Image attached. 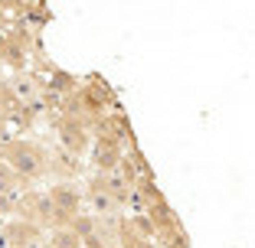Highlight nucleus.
Segmentation results:
<instances>
[{
  "label": "nucleus",
  "instance_id": "nucleus-1",
  "mask_svg": "<svg viewBox=\"0 0 255 248\" xmlns=\"http://www.w3.org/2000/svg\"><path fill=\"white\" fill-rule=\"evenodd\" d=\"M82 242H79V235L75 232H59L56 235V248H79Z\"/></svg>",
  "mask_w": 255,
  "mask_h": 248
}]
</instances>
